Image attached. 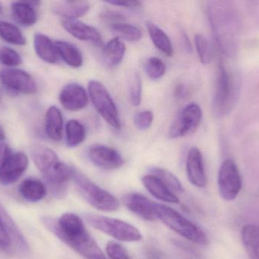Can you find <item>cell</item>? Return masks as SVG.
I'll return each mask as SVG.
<instances>
[{
	"label": "cell",
	"mask_w": 259,
	"mask_h": 259,
	"mask_svg": "<svg viewBox=\"0 0 259 259\" xmlns=\"http://www.w3.org/2000/svg\"><path fill=\"white\" fill-rule=\"evenodd\" d=\"M207 18L213 38L224 56L237 55L241 36V15L233 2H207Z\"/></svg>",
	"instance_id": "1"
},
{
	"label": "cell",
	"mask_w": 259,
	"mask_h": 259,
	"mask_svg": "<svg viewBox=\"0 0 259 259\" xmlns=\"http://www.w3.org/2000/svg\"><path fill=\"white\" fill-rule=\"evenodd\" d=\"M42 223L57 238L83 258L106 259L103 251L77 214L65 213L57 220L46 217Z\"/></svg>",
	"instance_id": "2"
},
{
	"label": "cell",
	"mask_w": 259,
	"mask_h": 259,
	"mask_svg": "<svg viewBox=\"0 0 259 259\" xmlns=\"http://www.w3.org/2000/svg\"><path fill=\"white\" fill-rule=\"evenodd\" d=\"M31 157L38 170L44 174L52 193L56 197L64 196L67 184L72 179V167L62 162L54 151L45 146L33 147Z\"/></svg>",
	"instance_id": "3"
},
{
	"label": "cell",
	"mask_w": 259,
	"mask_h": 259,
	"mask_svg": "<svg viewBox=\"0 0 259 259\" xmlns=\"http://www.w3.org/2000/svg\"><path fill=\"white\" fill-rule=\"evenodd\" d=\"M240 88L238 78L231 73L224 64H219L212 99L214 117L222 118L231 112L238 99Z\"/></svg>",
	"instance_id": "4"
},
{
	"label": "cell",
	"mask_w": 259,
	"mask_h": 259,
	"mask_svg": "<svg viewBox=\"0 0 259 259\" xmlns=\"http://www.w3.org/2000/svg\"><path fill=\"white\" fill-rule=\"evenodd\" d=\"M154 207L157 219L161 220L174 232L196 244L200 246L208 245V238L206 234L191 220L166 205L155 202Z\"/></svg>",
	"instance_id": "5"
},
{
	"label": "cell",
	"mask_w": 259,
	"mask_h": 259,
	"mask_svg": "<svg viewBox=\"0 0 259 259\" xmlns=\"http://www.w3.org/2000/svg\"><path fill=\"white\" fill-rule=\"evenodd\" d=\"M72 179L80 196L96 209L113 212L119 208V202L115 196L94 183L74 167H72Z\"/></svg>",
	"instance_id": "6"
},
{
	"label": "cell",
	"mask_w": 259,
	"mask_h": 259,
	"mask_svg": "<svg viewBox=\"0 0 259 259\" xmlns=\"http://www.w3.org/2000/svg\"><path fill=\"white\" fill-rule=\"evenodd\" d=\"M86 219L93 228L119 241L131 243L140 241L142 239L139 230L124 220L93 214H88Z\"/></svg>",
	"instance_id": "7"
},
{
	"label": "cell",
	"mask_w": 259,
	"mask_h": 259,
	"mask_svg": "<svg viewBox=\"0 0 259 259\" xmlns=\"http://www.w3.org/2000/svg\"><path fill=\"white\" fill-rule=\"evenodd\" d=\"M88 92L94 107L103 120L115 130L121 129V120L118 108L103 84L91 80L88 84Z\"/></svg>",
	"instance_id": "8"
},
{
	"label": "cell",
	"mask_w": 259,
	"mask_h": 259,
	"mask_svg": "<svg viewBox=\"0 0 259 259\" xmlns=\"http://www.w3.org/2000/svg\"><path fill=\"white\" fill-rule=\"evenodd\" d=\"M218 187L224 200L233 201L238 196L242 188V179L238 167L233 160H225L221 165Z\"/></svg>",
	"instance_id": "9"
},
{
	"label": "cell",
	"mask_w": 259,
	"mask_h": 259,
	"mask_svg": "<svg viewBox=\"0 0 259 259\" xmlns=\"http://www.w3.org/2000/svg\"><path fill=\"white\" fill-rule=\"evenodd\" d=\"M202 119V109L199 105L194 103L187 105L170 126L169 138L176 139L191 135L199 127Z\"/></svg>",
	"instance_id": "10"
},
{
	"label": "cell",
	"mask_w": 259,
	"mask_h": 259,
	"mask_svg": "<svg viewBox=\"0 0 259 259\" xmlns=\"http://www.w3.org/2000/svg\"><path fill=\"white\" fill-rule=\"evenodd\" d=\"M0 82L3 86L12 92L30 95L37 91V85L34 79L24 70L1 68Z\"/></svg>",
	"instance_id": "11"
},
{
	"label": "cell",
	"mask_w": 259,
	"mask_h": 259,
	"mask_svg": "<svg viewBox=\"0 0 259 259\" xmlns=\"http://www.w3.org/2000/svg\"><path fill=\"white\" fill-rule=\"evenodd\" d=\"M28 158L24 152L12 153L0 166V183L9 186L16 182L28 167Z\"/></svg>",
	"instance_id": "12"
},
{
	"label": "cell",
	"mask_w": 259,
	"mask_h": 259,
	"mask_svg": "<svg viewBox=\"0 0 259 259\" xmlns=\"http://www.w3.org/2000/svg\"><path fill=\"white\" fill-rule=\"evenodd\" d=\"M88 155L94 165L103 170H116L124 165L122 156L115 149L108 146H92L88 150Z\"/></svg>",
	"instance_id": "13"
},
{
	"label": "cell",
	"mask_w": 259,
	"mask_h": 259,
	"mask_svg": "<svg viewBox=\"0 0 259 259\" xmlns=\"http://www.w3.org/2000/svg\"><path fill=\"white\" fill-rule=\"evenodd\" d=\"M59 101L68 111H80L88 104V95L83 86L77 83L65 85L59 94Z\"/></svg>",
	"instance_id": "14"
},
{
	"label": "cell",
	"mask_w": 259,
	"mask_h": 259,
	"mask_svg": "<svg viewBox=\"0 0 259 259\" xmlns=\"http://www.w3.org/2000/svg\"><path fill=\"white\" fill-rule=\"evenodd\" d=\"M62 25L74 38L91 42L97 47L103 45L101 33L96 27L77 19H62Z\"/></svg>",
	"instance_id": "15"
},
{
	"label": "cell",
	"mask_w": 259,
	"mask_h": 259,
	"mask_svg": "<svg viewBox=\"0 0 259 259\" xmlns=\"http://www.w3.org/2000/svg\"><path fill=\"white\" fill-rule=\"evenodd\" d=\"M189 180L198 188H204L207 185V176L204 166L203 156L198 147L189 150L186 161Z\"/></svg>",
	"instance_id": "16"
},
{
	"label": "cell",
	"mask_w": 259,
	"mask_h": 259,
	"mask_svg": "<svg viewBox=\"0 0 259 259\" xmlns=\"http://www.w3.org/2000/svg\"><path fill=\"white\" fill-rule=\"evenodd\" d=\"M122 203L131 212L149 221L158 220L155 212V202L138 193H127L122 197Z\"/></svg>",
	"instance_id": "17"
},
{
	"label": "cell",
	"mask_w": 259,
	"mask_h": 259,
	"mask_svg": "<svg viewBox=\"0 0 259 259\" xmlns=\"http://www.w3.org/2000/svg\"><path fill=\"white\" fill-rule=\"evenodd\" d=\"M91 5L87 1L58 2L53 6V12L63 19H77L88 13Z\"/></svg>",
	"instance_id": "18"
},
{
	"label": "cell",
	"mask_w": 259,
	"mask_h": 259,
	"mask_svg": "<svg viewBox=\"0 0 259 259\" xmlns=\"http://www.w3.org/2000/svg\"><path fill=\"white\" fill-rule=\"evenodd\" d=\"M145 188L156 199L167 203L177 204L179 199L160 179L152 174L146 175L142 178Z\"/></svg>",
	"instance_id": "19"
},
{
	"label": "cell",
	"mask_w": 259,
	"mask_h": 259,
	"mask_svg": "<svg viewBox=\"0 0 259 259\" xmlns=\"http://www.w3.org/2000/svg\"><path fill=\"white\" fill-rule=\"evenodd\" d=\"M33 46L36 55L44 62L54 64L59 61V55L56 44L47 35L36 33L33 38Z\"/></svg>",
	"instance_id": "20"
},
{
	"label": "cell",
	"mask_w": 259,
	"mask_h": 259,
	"mask_svg": "<svg viewBox=\"0 0 259 259\" xmlns=\"http://www.w3.org/2000/svg\"><path fill=\"white\" fill-rule=\"evenodd\" d=\"M63 117L59 108L50 106L45 117V132L49 138L55 141L62 140L63 135Z\"/></svg>",
	"instance_id": "21"
},
{
	"label": "cell",
	"mask_w": 259,
	"mask_h": 259,
	"mask_svg": "<svg viewBox=\"0 0 259 259\" xmlns=\"http://www.w3.org/2000/svg\"><path fill=\"white\" fill-rule=\"evenodd\" d=\"M125 53L124 43L120 38H115L103 47L102 58L107 66L115 67L122 62Z\"/></svg>",
	"instance_id": "22"
},
{
	"label": "cell",
	"mask_w": 259,
	"mask_h": 259,
	"mask_svg": "<svg viewBox=\"0 0 259 259\" xmlns=\"http://www.w3.org/2000/svg\"><path fill=\"white\" fill-rule=\"evenodd\" d=\"M241 240L250 259H259V226L249 224L243 227Z\"/></svg>",
	"instance_id": "23"
},
{
	"label": "cell",
	"mask_w": 259,
	"mask_h": 259,
	"mask_svg": "<svg viewBox=\"0 0 259 259\" xmlns=\"http://www.w3.org/2000/svg\"><path fill=\"white\" fill-rule=\"evenodd\" d=\"M59 57L71 68H77L82 66L83 55L74 44L67 41H58L55 42Z\"/></svg>",
	"instance_id": "24"
},
{
	"label": "cell",
	"mask_w": 259,
	"mask_h": 259,
	"mask_svg": "<svg viewBox=\"0 0 259 259\" xmlns=\"http://www.w3.org/2000/svg\"><path fill=\"white\" fill-rule=\"evenodd\" d=\"M11 9L15 21L22 25L32 26L37 21V12L31 3L15 2L11 6Z\"/></svg>",
	"instance_id": "25"
},
{
	"label": "cell",
	"mask_w": 259,
	"mask_h": 259,
	"mask_svg": "<svg viewBox=\"0 0 259 259\" xmlns=\"http://www.w3.org/2000/svg\"><path fill=\"white\" fill-rule=\"evenodd\" d=\"M20 193L26 200L37 202L47 196V189L45 184L39 179H27L20 186Z\"/></svg>",
	"instance_id": "26"
},
{
	"label": "cell",
	"mask_w": 259,
	"mask_h": 259,
	"mask_svg": "<svg viewBox=\"0 0 259 259\" xmlns=\"http://www.w3.org/2000/svg\"><path fill=\"white\" fill-rule=\"evenodd\" d=\"M147 30L154 45L167 56L174 54L173 45L167 33L153 23H147Z\"/></svg>",
	"instance_id": "27"
},
{
	"label": "cell",
	"mask_w": 259,
	"mask_h": 259,
	"mask_svg": "<svg viewBox=\"0 0 259 259\" xmlns=\"http://www.w3.org/2000/svg\"><path fill=\"white\" fill-rule=\"evenodd\" d=\"M65 135L67 145L70 147H77L86 138V129L78 120H69L65 126Z\"/></svg>",
	"instance_id": "28"
},
{
	"label": "cell",
	"mask_w": 259,
	"mask_h": 259,
	"mask_svg": "<svg viewBox=\"0 0 259 259\" xmlns=\"http://www.w3.org/2000/svg\"><path fill=\"white\" fill-rule=\"evenodd\" d=\"M0 217L3 219V222L6 225V229H7L11 239H12V242L15 243V246L22 252L27 251L28 249L27 242L24 240L22 234L20 232L19 230L11 218L10 216L7 214L6 210L1 205H0Z\"/></svg>",
	"instance_id": "29"
},
{
	"label": "cell",
	"mask_w": 259,
	"mask_h": 259,
	"mask_svg": "<svg viewBox=\"0 0 259 259\" xmlns=\"http://www.w3.org/2000/svg\"><path fill=\"white\" fill-rule=\"evenodd\" d=\"M0 38L14 45H25L27 41L21 30L15 24L0 20Z\"/></svg>",
	"instance_id": "30"
},
{
	"label": "cell",
	"mask_w": 259,
	"mask_h": 259,
	"mask_svg": "<svg viewBox=\"0 0 259 259\" xmlns=\"http://www.w3.org/2000/svg\"><path fill=\"white\" fill-rule=\"evenodd\" d=\"M110 28L112 31L118 36L117 38L131 42L140 41L143 35L141 30L137 26L125 22L110 24Z\"/></svg>",
	"instance_id": "31"
},
{
	"label": "cell",
	"mask_w": 259,
	"mask_h": 259,
	"mask_svg": "<svg viewBox=\"0 0 259 259\" xmlns=\"http://www.w3.org/2000/svg\"><path fill=\"white\" fill-rule=\"evenodd\" d=\"M151 174L156 176L172 193H181L184 192V187L181 181L171 172L160 167H153L150 170Z\"/></svg>",
	"instance_id": "32"
},
{
	"label": "cell",
	"mask_w": 259,
	"mask_h": 259,
	"mask_svg": "<svg viewBox=\"0 0 259 259\" xmlns=\"http://www.w3.org/2000/svg\"><path fill=\"white\" fill-rule=\"evenodd\" d=\"M194 42L200 62L203 65L211 63L214 57V53L209 41L204 35L197 33L195 35Z\"/></svg>",
	"instance_id": "33"
},
{
	"label": "cell",
	"mask_w": 259,
	"mask_h": 259,
	"mask_svg": "<svg viewBox=\"0 0 259 259\" xmlns=\"http://www.w3.org/2000/svg\"><path fill=\"white\" fill-rule=\"evenodd\" d=\"M143 82L141 77L137 72L131 76L129 83V98L131 104L138 106L141 103Z\"/></svg>",
	"instance_id": "34"
},
{
	"label": "cell",
	"mask_w": 259,
	"mask_h": 259,
	"mask_svg": "<svg viewBox=\"0 0 259 259\" xmlns=\"http://www.w3.org/2000/svg\"><path fill=\"white\" fill-rule=\"evenodd\" d=\"M145 71L151 79L157 80L164 76L166 71V65L159 58L151 57L146 62Z\"/></svg>",
	"instance_id": "35"
},
{
	"label": "cell",
	"mask_w": 259,
	"mask_h": 259,
	"mask_svg": "<svg viewBox=\"0 0 259 259\" xmlns=\"http://www.w3.org/2000/svg\"><path fill=\"white\" fill-rule=\"evenodd\" d=\"M22 63V58L18 52L8 47H0V64L8 67L18 66Z\"/></svg>",
	"instance_id": "36"
},
{
	"label": "cell",
	"mask_w": 259,
	"mask_h": 259,
	"mask_svg": "<svg viewBox=\"0 0 259 259\" xmlns=\"http://www.w3.org/2000/svg\"><path fill=\"white\" fill-rule=\"evenodd\" d=\"M106 254L110 259H131L126 249L116 242H109L106 245Z\"/></svg>",
	"instance_id": "37"
},
{
	"label": "cell",
	"mask_w": 259,
	"mask_h": 259,
	"mask_svg": "<svg viewBox=\"0 0 259 259\" xmlns=\"http://www.w3.org/2000/svg\"><path fill=\"white\" fill-rule=\"evenodd\" d=\"M153 122V114L149 110L141 111L136 114L134 125L139 130L144 131L152 126Z\"/></svg>",
	"instance_id": "38"
},
{
	"label": "cell",
	"mask_w": 259,
	"mask_h": 259,
	"mask_svg": "<svg viewBox=\"0 0 259 259\" xmlns=\"http://www.w3.org/2000/svg\"><path fill=\"white\" fill-rule=\"evenodd\" d=\"M12 245V239L6 229L3 219L0 217V249H7Z\"/></svg>",
	"instance_id": "39"
},
{
	"label": "cell",
	"mask_w": 259,
	"mask_h": 259,
	"mask_svg": "<svg viewBox=\"0 0 259 259\" xmlns=\"http://www.w3.org/2000/svg\"><path fill=\"white\" fill-rule=\"evenodd\" d=\"M101 18L105 21H108L110 24L115 23L124 22V15L120 12H114V11H106L101 14Z\"/></svg>",
	"instance_id": "40"
},
{
	"label": "cell",
	"mask_w": 259,
	"mask_h": 259,
	"mask_svg": "<svg viewBox=\"0 0 259 259\" xmlns=\"http://www.w3.org/2000/svg\"><path fill=\"white\" fill-rule=\"evenodd\" d=\"M113 6H121V7L127 8V9H136L141 6V3L139 1H118V0H112V1H106Z\"/></svg>",
	"instance_id": "41"
},
{
	"label": "cell",
	"mask_w": 259,
	"mask_h": 259,
	"mask_svg": "<svg viewBox=\"0 0 259 259\" xmlns=\"http://www.w3.org/2000/svg\"><path fill=\"white\" fill-rule=\"evenodd\" d=\"M12 149L6 143H0V166L12 155Z\"/></svg>",
	"instance_id": "42"
},
{
	"label": "cell",
	"mask_w": 259,
	"mask_h": 259,
	"mask_svg": "<svg viewBox=\"0 0 259 259\" xmlns=\"http://www.w3.org/2000/svg\"><path fill=\"white\" fill-rule=\"evenodd\" d=\"M188 95V90L184 84H178L175 89V96L179 100L186 98Z\"/></svg>",
	"instance_id": "43"
},
{
	"label": "cell",
	"mask_w": 259,
	"mask_h": 259,
	"mask_svg": "<svg viewBox=\"0 0 259 259\" xmlns=\"http://www.w3.org/2000/svg\"><path fill=\"white\" fill-rule=\"evenodd\" d=\"M247 4L252 16L259 22V2H248Z\"/></svg>",
	"instance_id": "44"
},
{
	"label": "cell",
	"mask_w": 259,
	"mask_h": 259,
	"mask_svg": "<svg viewBox=\"0 0 259 259\" xmlns=\"http://www.w3.org/2000/svg\"><path fill=\"white\" fill-rule=\"evenodd\" d=\"M5 138H6V132H5L3 128L0 126V143H1L2 141H4Z\"/></svg>",
	"instance_id": "45"
},
{
	"label": "cell",
	"mask_w": 259,
	"mask_h": 259,
	"mask_svg": "<svg viewBox=\"0 0 259 259\" xmlns=\"http://www.w3.org/2000/svg\"><path fill=\"white\" fill-rule=\"evenodd\" d=\"M2 12H3V7H2L1 4H0V15H1Z\"/></svg>",
	"instance_id": "46"
},
{
	"label": "cell",
	"mask_w": 259,
	"mask_h": 259,
	"mask_svg": "<svg viewBox=\"0 0 259 259\" xmlns=\"http://www.w3.org/2000/svg\"><path fill=\"white\" fill-rule=\"evenodd\" d=\"M2 96H3V95H2V91H1V90H0V100H1V99H2Z\"/></svg>",
	"instance_id": "47"
}]
</instances>
